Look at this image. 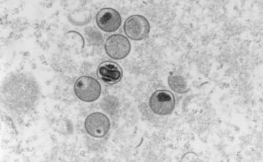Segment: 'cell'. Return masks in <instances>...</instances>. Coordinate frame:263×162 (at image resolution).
<instances>
[{"label":"cell","mask_w":263,"mask_h":162,"mask_svg":"<svg viewBox=\"0 0 263 162\" xmlns=\"http://www.w3.org/2000/svg\"><path fill=\"white\" fill-rule=\"evenodd\" d=\"M74 93L80 100L92 102L100 97L101 86L97 79L90 76H81L74 84Z\"/></svg>","instance_id":"obj_1"},{"label":"cell","mask_w":263,"mask_h":162,"mask_svg":"<svg viewBox=\"0 0 263 162\" xmlns=\"http://www.w3.org/2000/svg\"><path fill=\"white\" fill-rule=\"evenodd\" d=\"M104 49L110 58L115 60H122L130 54L131 43L123 34H112L107 38Z\"/></svg>","instance_id":"obj_2"},{"label":"cell","mask_w":263,"mask_h":162,"mask_svg":"<svg viewBox=\"0 0 263 162\" xmlns=\"http://www.w3.org/2000/svg\"><path fill=\"white\" fill-rule=\"evenodd\" d=\"M149 106L156 115L168 116L174 110L175 97L167 91H157L150 97Z\"/></svg>","instance_id":"obj_3"},{"label":"cell","mask_w":263,"mask_h":162,"mask_svg":"<svg viewBox=\"0 0 263 162\" xmlns=\"http://www.w3.org/2000/svg\"><path fill=\"white\" fill-rule=\"evenodd\" d=\"M150 32L148 20L142 15H132L125 23V32L134 41L146 39Z\"/></svg>","instance_id":"obj_4"},{"label":"cell","mask_w":263,"mask_h":162,"mask_svg":"<svg viewBox=\"0 0 263 162\" xmlns=\"http://www.w3.org/2000/svg\"><path fill=\"white\" fill-rule=\"evenodd\" d=\"M84 128L91 137L102 138L110 129V122L104 114L92 113L86 118Z\"/></svg>","instance_id":"obj_5"},{"label":"cell","mask_w":263,"mask_h":162,"mask_svg":"<svg viewBox=\"0 0 263 162\" xmlns=\"http://www.w3.org/2000/svg\"><path fill=\"white\" fill-rule=\"evenodd\" d=\"M97 23L103 32H116L122 25V17L116 9L103 8L97 14Z\"/></svg>","instance_id":"obj_6"},{"label":"cell","mask_w":263,"mask_h":162,"mask_svg":"<svg viewBox=\"0 0 263 162\" xmlns=\"http://www.w3.org/2000/svg\"><path fill=\"white\" fill-rule=\"evenodd\" d=\"M98 76L101 81L107 84H116L121 81L123 77L122 68L114 62H103L99 65Z\"/></svg>","instance_id":"obj_7"},{"label":"cell","mask_w":263,"mask_h":162,"mask_svg":"<svg viewBox=\"0 0 263 162\" xmlns=\"http://www.w3.org/2000/svg\"><path fill=\"white\" fill-rule=\"evenodd\" d=\"M168 84L176 94H185L189 92V86L185 79L179 74L171 73L168 77Z\"/></svg>","instance_id":"obj_8"}]
</instances>
